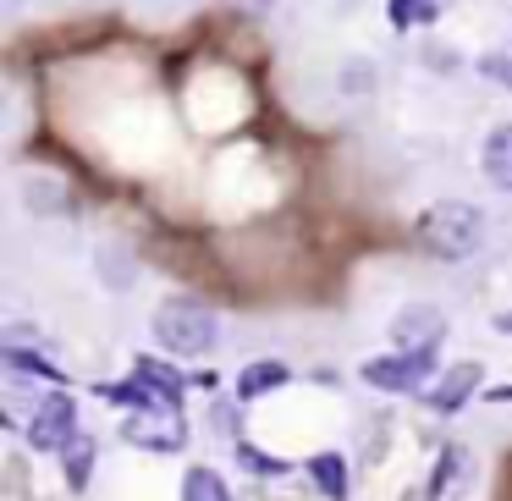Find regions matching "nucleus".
I'll return each instance as SVG.
<instances>
[{
    "label": "nucleus",
    "instance_id": "f257e3e1",
    "mask_svg": "<svg viewBox=\"0 0 512 501\" xmlns=\"http://www.w3.org/2000/svg\"><path fill=\"white\" fill-rule=\"evenodd\" d=\"M419 243L430 248V254H441V259H468L479 243H485V215H479L474 204H463V199H441V204L424 210Z\"/></svg>",
    "mask_w": 512,
    "mask_h": 501
},
{
    "label": "nucleus",
    "instance_id": "f03ea898",
    "mask_svg": "<svg viewBox=\"0 0 512 501\" xmlns=\"http://www.w3.org/2000/svg\"><path fill=\"white\" fill-rule=\"evenodd\" d=\"M215 336H221L215 314L204 309V303H193V298H166L155 309V342L166 347V353H177V358H204L215 347Z\"/></svg>",
    "mask_w": 512,
    "mask_h": 501
},
{
    "label": "nucleus",
    "instance_id": "7ed1b4c3",
    "mask_svg": "<svg viewBox=\"0 0 512 501\" xmlns=\"http://www.w3.org/2000/svg\"><path fill=\"white\" fill-rule=\"evenodd\" d=\"M72 441H78V408H72L67 391H50L39 402V413L28 419V446L34 452H67Z\"/></svg>",
    "mask_w": 512,
    "mask_h": 501
},
{
    "label": "nucleus",
    "instance_id": "20e7f679",
    "mask_svg": "<svg viewBox=\"0 0 512 501\" xmlns=\"http://www.w3.org/2000/svg\"><path fill=\"white\" fill-rule=\"evenodd\" d=\"M430 375H435V353H413V347H402V353H391V358H369L364 364V380L375 391H419Z\"/></svg>",
    "mask_w": 512,
    "mask_h": 501
},
{
    "label": "nucleus",
    "instance_id": "39448f33",
    "mask_svg": "<svg viewBox=\"0 0 512 501\" xmlns=\"http://www.w3.org/2000/svg\"><path fill=\"white\" fill-rule=\"evenodd\" d=\"M127 441L155 446V452H177V446H188V430H182L177 408H149V413H133V419H127Z\"/></svg>",
    "mask_w": 512,
    "mask_h": 501
},
{
    "label": "nucleus",
    "instance_id": "423d86ee",
    "mask_svg": "<svg viewBox=\"0 0 512 501\" xmlns=\"http://www.w3.org/2000/svg\"><path fill=\"white\" fill-rule=\"evenodd\" d=\"M441 336H446V320L435 309H402L397 320H391V342L413 347V353H435Z\"/></svg>",
    "mask_w": 512,
    "mask_h": 501
},
{
    "label": "nucleus",
    "instance_id": "0eeeda50",
    "mask_svg": "<svg viewBox=\"0 0 512 501\" xmlns=\"http://www.w3.org/2000/svg\"><path fill=\"white\" fill-rule=\"evenodd\" d=\"M479 380H485V369H479V364H452L441 380H435V391H430L424 402H430L435 413H457V408H463V402L479 391Z\"/></svg>",
    "mask_w": 512,
    "mask_h": 501
},
{
    "label": "nucleus",
    "instance_id": "6e6552de",
    "mask_svg": "<svg viewBox=\"0 0 512 501\" xmlns=\"http://www.w3.org/2000/svg\"><path fill=\"white\" fill-rule=\"evenodd\" d=\"M479 171H485L501 193H512V122L485 138V149H479Z\"/></svg>",
    "mask_w": 512,
    "mask_h": 501
},
{
    "label": "nucleus",
    "instance_id": "1a4fd4ad",
    "mask_svg": "<svg viewBox=\"0 0 512 501\" xmlns=\"http://www.w3.org/2000/svg\"><path fill=\"white\" fill-rule=\"evenodd\" d=\"M276 386H287V364H248L243 375H237V397L243 402H254V397H265V391H276Z\"/></svg>",
    "mask_w": 512,
    "mask_h": 501
},
{
    "label": "nucleus",
    "instance_id": "9d476101",
    "mask_svg": "<svg viewBox=\"0 0 512 501\" xmlns=\"http://www.w3.org/2000/svg\"><path fill=\"white\" fill-rule=\"evenodd\" d=\"M446 6H452V0H391L386 17H391V28H419V23H435Z\"/></svg>",
    "mask_w": 512,
    "mask_h": 501
},
{
    "label": "nucleus",
    "instance_id": "9b49d317",
    "mask_svg": "<svg viewBox=\"0 0 512 501\" xmlns=\"http://www.w3.org/2000/svg\"><path fill=\"white\" fill-rule=\"evenodd\" d=\"M182 501H232V490L215 468H188L182 474Z\"/></svg>",
    "mask_w": 512,
    "mask_h": 501
},
{
    "label": "nucleus",
    "instance_id": "f8f14e48",
    "mask_svg": "<svg viewBox=\"0 0 512 501\" xmlns=\"http://www.w3.org/2000/svg\"><path fill=\"white\" fill-rule=\"evenodd\" d=\"M309 474H314V485H320L331 501H342V496H347V463H342L336 452H320V457L309 463Z\"/></svg>",
    "mask_w": 512,
    "mask_h": 501
},
{
    "label": "nucleus",
    "instance_id": "ddd939ff",
    "mask_svg": "<svg viewBox=\"0 0 512 501\" xmlns=\"http://www.w3.org/2000/svg\"><path fill=\"white\" fill-rule=\"evenodd\" d=\"M61 457H67V485L83 490V485H89V474H94V441H89V435H78Z\"/></svg>",
    "mask_w": 512,
    "mask_h": 501
},
{
    "label": "nucleus",
    "instance_id": "4468645a",
    "mask_svg": "<svg viewBox=\"0 0 512 501\" xmlns=\"http://www.w3.org/2000/svg\"><path fill=\"white\" fill-rule=\"evenodd\" d=\"M133 369H138V375H144V380H149V386H155V391H166V397H171V402H177V408H182V386H188V380H182L177 369L155 364V358H138Z\"/></svg>",
    "mask_w": 512,
    "mask_h": 501
},
{
    "label": "nucleus",
    "instance_id": "2eb2a0df",
    "mask_svg": "<svg viewBox=\"0 0 512 501\" xmlns=\"http://www.w3.org/2000/svg\"><path fill=\"white\" fill-rule=\"evenodd\" d=\"M6 364H12V369H23V375H39V380H50V386H61V380H67L56 364H45V358H34V353H17V347L6 353Z\"/></svg>",
    "mask_w": 512,
    "mask_h": 501
},
{
    "label": "nucleus",
    "instance_id": "dca6fc26",
    "mask_svg": "<svg viewBox=\"0 0 512 501\" xmlns=\"http://www.w3.org/2000/svg\"><path fill=\"white\" fill-rule=\"evenodd\" d=\"M243 463L259 468V474H287V463H281V457H259L254 446H243Z\"/></svg>",
    "mask_w": 512,
    "mask_h": 501
},
{
    "label": "nucleus",
    "instance_id": "f3484780",
    "mask_svg": "<svg viewBox=\"0 0 512 501\" xmlns=\"http://www.w3.org/2000/svg\"><path fill=\"white\" fill-rule=\"evenodd\" d=\"M479 72H485V78H501V83L512 89V61H501V56H485V61H479Z\"/></svg>",
    "mask_w": 512,
    "mask_h": 501
},
{
    "label": "nucleus",
    "instance_id": "a211bd4d",
    "mask_svg": "<svg viewBox=\"0 0 512 501\" xmlns=\"http://www.w3.org/2000/svg\"><path fill=\"white\" fill-rule=\"evenodd\" d=\"M496 325H501V331H507V336H512V314H501V320H496Z\"/></svg>",
    "mask_w": 512,
    "mask_h": 501
}]
</instances>
